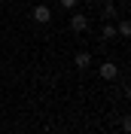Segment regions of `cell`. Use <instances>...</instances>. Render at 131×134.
Returning a JSON list of instances; mask_svg holds the SVG:
<instances>
[{
  "label": "cell",
  "mask_w": 131,
  "mask_h": 134,
  "mask_svg": "<svg viewBox=\"0 0 131 134\" xmlns=\"http://www.w3.org/2000/svg\"><path fill=\"white\" fill-rule=\"evenodd\" d=\"M85 27H89V18L82 15V12H73V15H70V31L82 34V31H85Z\"/></svg>",
  "instance_id": "1"
},
{
  "label": "cell",
  "mask_w": 131,
  "mask_h": 134,
  "mask_svg": "<svg viewBox=\"0 0 131 134\" xmlns=\"http://www.w3.org/2000/svg\"><path fill=\"white\" fill-rule=\"evenodd\" d=\"M34 21H40V25L52 21V9L49 6H34Z\"/></svg>",
  "instance_id": "2"
},
{
  "label": "cell",
  "mask_w": 131,
  "mask_h": 134,
  "mask_svg": "<svg viewBox=\"0 0 131 134\" xmlns=\"http://www.w3.org/2000/svg\"><path fill=\"white\" fill-rule=\"evenodd\" d=\"M101 76H104V79H116V76H119V67H116L113 61H104V64H101Z\"/></svg>",
  "instance_id": "3"
},
{
  "label": "cell",
  "mask_w": 131,
  "mask_h": 134,
  "mask_svg": "<svg viewBox=\"0 0 131 134\" xmlns=\"http://www.w3.org/2000/svg\"><path fill=\"white\" fill-rule=\"evenodd\" d=\"M76 67H79V70H85V67H89L91 64V55H89V52H76Z\"/></svg>",
  "instance_id": "4"
},
{
  "label": "cell",
  "mask_w": 131,
  "mask_h": 134,
  "mask_svg": "<svg viewBox=\"0 0 131 134\" xmlns=\"http://www.w3.org/2000/svg\"><path fill=\"white\" fill-rule=\"evenodd\" d=\"M113 37H116V27L110 25V21H107V25L101 27V40H113Z\"/></svg>",
  "instance_id": "5"
},
{
  "label": "cell",
  "mask_w": 131,
  "mask_h": 134,
  "mask_svg": "<svg viewBox=\"0 0 131 134\" xmlns=\"http://www.w3.org/2000/svg\"><path fill=\"white\" fill-rule=\"evenodd\" d=\"M116 37H131V25L128 21H119L116 25Z\"/></svg>",
  "instance_id": "6"
},
{
  "label": "cell",
  "mask_w": 131,
  "mask_h": 134,
  "mask_svg": "<svg viewBox=\"0 0 131 134\" xmlns=\"http://www.w3.org/2000/svg\"><path fill=\"white\" fill-rule=\"evenodd\" d=\"M104 18H116V6H113V3H107V6H104Z\"/></svg>",
  "instance_id": "7"
},
{
  "label": "cell",
  "mask_w": 131,
  "mask_h": 134,
  "mask_svg": "<svg viewBox=\"0 0 131 134\" xmlns=\"http://www.w3.org/2000/svg\"><path fill=\"white\" fill-rule=\"evenodd\" d=\"M61 6H64V9H73V6H76V0H61Z\"/></svg>",
  "instance_id": "8"
},
{
  "label": "cell",
  "mask_w": 131,
  "mask_h": 134,
  "mask_svg": "<svg viewBox=\"0 0 131 134\" xmlns=\"http://www.w3.org/2000/svg\"><path fill=\"white\" fill-rule=\"evenodd\" d=\"M104 3H113V0H104Z\"/></svg>",
  "instance_id": "9"
}]
</instances>
